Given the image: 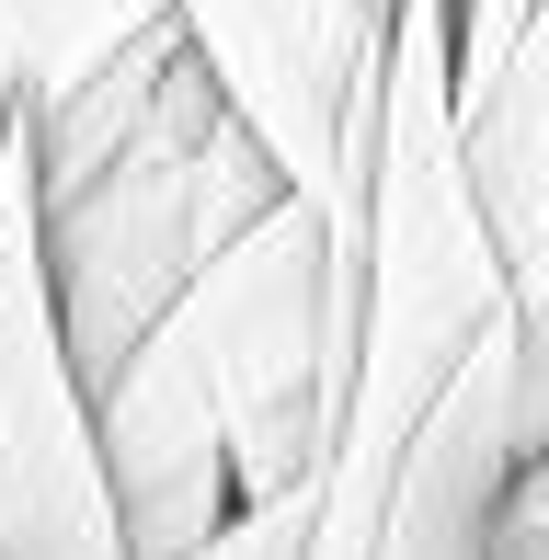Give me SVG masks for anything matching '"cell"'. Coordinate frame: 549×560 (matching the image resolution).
Instances as JSON below:
<instances>
[{"mask_svg": "<svg viewBox=\"0 0 549 560\" xmlns=\"http://www.w3.org/2000/svg\"><path fill=\"white\" fill-rule=\"evenodd\" d=\"M343 343H355V252L297 195H274L92 389L127 560H184L241 503L309 492L343 400Z\"/></svg>", "mask_w": 549, "mask_h": 560, "instance_id": "1", "label": "cell"}, {"mask_svg": "<svg viewBox=\"0 0 549 560\" xmlns=\"http://www.w3.org/2000/svg\"><path fill=\"white\" fill-rule=\"evenodd\" d=\"M538 23H549V0H538Z\"/></svg>", "mask_w": 549, "mask_h": 560, "instance_id": "11", "label": "cell"}, {"mask_svg": "<svg viewBox=\"0 0 549 560\" xmlns=\"http://www.w3.org/2000/svg\"><path fill=\"white\" fill-rule=\"evenodd\" d=\"M172 35L253 126L274 184L343 252L366 207V115H378V12L366 0H172Z\"/></svg>", "mask_w": 549, "mask_h": 560, "instance_id": "3", "label": "cell"}, {"mask_svg": "<svg viewBox=\"0 0 549 560\" xmlns=\"http://www.w3.org/2000/svg\"><path fill=\"white\" fill-rule=\"evenodd\" d=\"M504 412L515 446H549V229L504 264Z\"/></svg>", "mask_w": 549, "mask_h": 560, "instance_id": "6", "label": "cell"}, {"mask_svg": "<svg viewBox=\"0 0 549 560\" xmlns=\"http://www.w3.org/2000/svg\"><path fill=\"white\" fill-rule=\"evenodd\" d=\"M12 115H23V92H12V58H0V149H12Z\"/></svg>", "mask_w": 549, "mask_h": 560, "instance_id": "10", "label": "cell"}, {"mask_svg": "<svg viewBox=\"0 0 549 560\" xmlns=\"http://www.w3.org/2000/svg\"><path fill=\"white\" fill-rule=\"evenodd\" d=\"M161 23H172V0H0V58H12L23 115L81 92L92 69H115L138 35H161Z\"/></svg>", "mask_w": 549, "mask_h": 560, "instance_id": "5", "label": "cell"}, {"mask_svg": "<svg viewBox=\"0 0 549 560\" xmlns=\"http://www.w3.org/2000/svg\"><path fill=\"white\" fill-rule=\"evenodd\" d=\"M274 161L253 149V126L218 104V81L195 69V46L172 35L149 69L138 115L92 149L81 172H35V264H46V310L58 343L81 366V389H104L172 298L195 287L218 241H241L274 207Z\"/></svg>", "mask_w": 549, "mask_h": 560, "instance_id": "2", "label": "cell"}, {"mask_svg": "<svg viewBox=\"0 0 549 560\" xmlns=\"http://www.w3.org/2000/svg\"><path fill=\"white\" fill-rule=\"evenodd\" d=\"M538 0H446V92H469V81H492L504 69V46H515V23H527Z\"/></svg>", "mask_w": 549, "mask_h": 560, "instance_id": "8", "label": "cell"}, {"mask_svg": "<svg viewBox=\"0 0 549 560\" xmlns=\"http://www.w3.org/2000/svg\"><path fill=\"white\" fill-rule=\"evenodd\" d=\"M481 560H549V446H515L481 503Z\"/></svg>", "mask_w": 549, "mask_h": 560, "instance_id": "7", "label": "cell"}, {"mask_svg": "<svg viewBox=\"0 0 549 560\" xmlns=\"http://www.w3.org/2000/svg\"><path fill=\"white\" fill-rule=\"evenodd\" d=\"M0 560H127L115 480L92 446V389L58 343L35 264V149H0Z\"/></svg>", "mask_w": 549, "mask_h": 560, "instance_id": "4", "label": "cell"}, {"mask_svg": "<svg viewBox=\"0 0 549 560\" xmlns=\"http://www.w3.org/2000/svg\"><path fill=\"white\" fill-rule=\"evenodd\" d=\"M297 526H309V492H287V503H241L218 538H195L184 560H297Z\"/></svg>", "mask_w": 549, "mask_h": 560, "instance_id": "9", "label": "cell"}]
</instances>
